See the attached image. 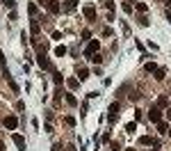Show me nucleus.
<instances>
[{"label": "nucleus", "mask_w": 171, "mask_h": 151, "mask_svg": "<svg viewBox=\"0 0 171 151\" xmlns=\"http://www.w3.org/2000/svg\"><path fill=\"white\" fill-rule=\"evenodd\" d=\"M39 2L44 5V7L48 9L50 14H60V9H62V7H60V2H57V0H39Z\"/></svg>", "instance_id": "nucleus-1"}, {"label": "nucleus", "mask_w": 171, "mask_h": 151, "mask_svg": "<svg viewBox=\"0 0 171 151\" xmlns=\"http://www.w3.org/2000/svg\"><path fill=\"white\" fill-rule=\"evenodd\" d=\"M98 46H101V44H98V39H91V41L87 44V48H85V57H94V55L98 53Z\"/></svg>", "instance_id": "nucleus-2"}, {"label": "nucleus", "mask_w": 171, "mask_h": 151, "mask_svg": "<svg viewBox=\"0 0 171 151\" xmlns=\"http://www.w3.org/2000/svg\"><path fill=\"white\" fill-rule=\"evenodd\" d=\"M148 119L153 121V124H157V121H162V112H160V108H157V106H153V108L148 110Z\"/></svg>", "instance_id": "nucleus-3"}, {"label": "nucleus", "mask_w": 171, "mask_h": 151, "mask_svg": "<svg viewBox=\"0 0 171 151\" xmlns=\"http://www.w3.org/2000/svg\"><path fill=\"white\" fill-rule=\"evenodd\" d=\"M37 62H39V67H41V69H48V71H55V67H52L50 62L46 60V55H44V53H39V55H37Z\"/></svg>", "instance_id": "nucleus-4"}, {"label": "nucleus", "mask_w": 171, "mask_h": 151, "mask_svg": "<svg viewBox=\"0 0 171 151\" xmlns=\"http://www.w3.org/2000/svg\"><path fill=\"white\" fill-rule=\"evenodd\" d=\"M119 110H121L119 103H112L110 106V124H114V121L119 119Z\"/></svg>", "instance_id": "nucleus-5"}, {"label": "nucleus", "mask_w": 171, "mask_h": 151, "mask_svg": "<svg viewBox=\"0 0 171 151\" xmlns=\"http://www.w3.org/2000/svg\"><path fill=\"white\" fill-rule=\"evenodd\" d=\"M16 126H19V119L14 117V114H9V117H5V128H9V131H14Z\"/></svg>", "instance_id": "nucleus-6"}, {"label": "nucleus", "mask_w": 171, "mask_h": 151, "mask_svg": "<svg viewBox=\"0 0 171 151\" xmlns=\"http://www.w3.org/2000/svg\"><path fill=\"white\" fill-rule=\"evenodd\" d=\"M11 140H14V144H16V147H19L21 151H25V137H23V135L14 133V135H11Z\"/></svg>", "instance_id": "nucleus-7"}, {"label": "nucleus", "mask_w": 171, "mask_h": 151, "mask_svg": "<svg viewBox=\"0 0 171 151\" xmlns=\"http://www.w3.org/2000/svg\"><path fill=\"white\" fill-rule=\"evenodd\" d=\"M82 14H85V16H87L89 21H96V9H94L91 5H87V7L82 9Z\"/></svg>", "instance_id": "nucleus-8"}, {"label": "nucleus", "mask_w": 171, "mask_h": 151, "mask_svg": "<svg viewBox=\"0 0 171 151\" xmlns=\"http://www.w3.org/2000/svg\"><path fill=\"white\" fill-rule=\"evenodd\" d=\"M139 142H141V144H148V147H160V144H157V140H153L151 135H144V137H139Z\"/></svg>", "instance_id": "nucleus-9"}, {"label": "nucleus", "mask_w": 171, "mask_h": 151, "mask_svg": "<svg viewBox=\"0 0 171 151\" xmlns=\"http://www.w3.org/2000/svg\"><path fill=\"white\" fill-rule=\"evenodd\" d=\"M89 78V71H87V69H78V80L82 83V80H87Z\"/></svg>", "instance_id": "nucleus-10"}, {"label": "nucleus", "mask_w": 171, "mask_h": 151, "mask_svg": "<svg viewBox=\"0 0 171 151\" xmlns=\"http://www.w3.org/2000/svg\"><path fill=\"white\" fill-rule=\"evenodd\" d=\"M66 85L71 87V89H78V85H80V80H78V78H69V80H66Z\"/></svg>", "instance_id": "nucleus-11"}, {"label": "nucleus", "mask_w": 171, "mask_h": 151, "mask_svg": "<svg viewBox=\"0 0 171 151\" xmlns=\"http://www.w3.org/2000/svg\"><path fill=\"white\" fill-rule=\"evenodd\" d=\"M169 106V96H160L157 98V108H167Z\"/></svg>", "instance_id": "nucleus-12"}, {"label": "nucleus", "mask_w": 171, "mask_h": 151, "mask_svg": "<svg viewBox=\"0 0 171 151\" xmlns=\"http://www.w3.org/2000/svg\"><path fill=\"white\" fill-rule=\"evenodd\" d=\"M75 5H78V0H66L64 9H66V11H73V9H75Z\"/></svg>", "instance_id": "nucleus-13"}, {"label": "nucleus", "mask_w": 171, "mask_h": 151, "mask_svg": "<svg viewBox=\"0 0 171 151\" xmlns=\"http://www.w3.org/2000/svg\"><path fill=\"white\" fill-rule=\"evenodd\" d=\"M135 9H137L139 14H146V9H148V5H146V2H137V5H135Z\"/></svg>", "instance_id": "nucleus-14"}, {"label": "nucleus", "mask_w": 171, "mask_h": 151, "mask_svg": "<svg viewBox=\"0 0 171 151\" xmlns=\"http://www.w3.org/2000/svg\"><path fill=\"white\" fill-rule=\"evenodd\" d=\"M55 55H57V57H64V55H66V46H57V48H55Z\"/></svg>", "instance_id": "nucleus-15"}, {"label": "nucleus", "mask_w": 171, "mask_h": 151, "mask_svg": "<svg viewBox=\"0 0 171 151\" xmlns=\"http://www.w3.org/2000/svg\"><path fill=\"white\" fill-rule=\"evenodd\" d=\"M157 131H160V133H167V131H169V124H167V121H157Z\"/></svg>", "instance_id": "nucleus-16"}, {"label": "nucleus", "mask_w": 171, "mask_h": 151, "mask_svg": "<svg viewBox=\"0 0 171 151\" xmlns=\"http://www.w3.org/2000/svg\"><path fill=\"white\" fill-rule=\"evenodd\" d=\"M66 103L69 106H78V98H75L73 94H66Z\"/></svg>", "instance_id": "nucleus-17"}, {"label": "nucleus", "mask_w": 171, "mask_h": 151, "mask_svg": "<svg viewBox=\"0 0 171 151\" xmlns=\"http://www.w3.org/2000/svg\"><path fill=\"white\" fill-rule=\"evenodd\" d=\"M52 80H55V85H62V73L60 71H52Z\"/></svg>", "instance_id": "nucleus-18"}, {"label": "nucleus", "mask_w": 171, "mask_h": 151, "mask_svg": "<svg viewBox=\"0 0 171 151\" xmlns=\"http://www.w3.org/2000/svg\"><path fill=\"white\" fill-rule=\"evenodd\" d=\"M30 28H32V32L37 34V32H39V21H37V19H32V23H30Z\"/></svg>", "instance_id": "nucleus-19"}, {"label": "nucleus", "mask_w": 171, "mask_h": 151, "mask_svg": "<svg viewBox=\"0 0 171 151\" xmlns=\"http://www.w3.org/2000/svg\"><path fill=\"white\" fill-rule=\"evenodd\" d=\"M144 69H146V71H148V73H155V71H157V67L153 64V62H148V64H146Z\"/></svg>", "instance_id": "nucleus-20"}, {"label": "nucleus", "mask_w": 171, "mask_h": 151, "mask_svg": "<svg viewBox=\"0 0 171 151\" xmlns=\"http://www.w3.org/2000/svg\"><path fill=\"white\" fill-rule=\"evenodd\" d=\"M155 80H164V69H157L155 71Z\"/></svg>", "instance_id": "nucleus-21"}, {"label": "nucleus", "mask_w": 171, "mask_h": 151, "mask_svg": "<svg viewBox=\"0 0 171 151\" xmlns=\"http://www.w3.org/2000/svg\"><path fill=\"white\" fill-rule=\"evenodd\" d=\"M64 124L66 126H75V117H64Z\"/></svg>", "instance_id": "nucleus-22"}, {"label": "nucleus", "mask_w": 171, "mask_h": 151, "mask_svg": "<svg viewBox=\"0 0 171 151\" xmlns=\"http://www.w3.org/2000/svg\"><path fill=\"white\" fill-rule=\"evenodd\" d=\"M2 5H5V7H7V9H14V0H2Z\"/></svg>", "instance_id": "nucleus-23"}, {"label": "nucleus", "mask_w": 171, "mask_h": 151, "mask_svg": "<svg viewBox=\"0 0 171 151\" xmlns=\"http://www.w3.org/2000/svg\"><path fill=\"white\" fill-rule=\"evenodd\" d=\"M137 21H139V25H144V28H146V25H148V19H146V16H144V14H141V16H139V19H137Z\"/></svg>", "instance_id": "nucleus-24"}, {"label": "nucleus", "mask_w": 171, "mask_h": 151, "mask_svg": "<svg viewBox=\"0 0 171 151\" xmlns=\"http://www.w3.org/2000/svg\"><path fill=\"white\" fill-rule=\"evenodd\" d=\"M27 11H30V16H34V14H37V5H27Z\"/></svg>", "instance_id": "nucleus-25"}, {"label": "nucleus", "mask_w": 171, "mask_h": 151, "mask_svg": "<svg viewBox=\"0 0 171 151\" xmlns=\"http://www.w3.org/2000/svg\"><path fill=\"white\" fill-rule=\"evenodd\" d=\"M135 128H137V124H135V121H130V124L126 126V131H128V133H135Z\"/></svg>", "instance_id": "nucleus-26"}, {"label": "nucleus", "mask_w": 171, "mask_h": 151, "mask_svg": "<svg viewBox=\"0 0 171 151\" xmlns=\"http://www.w3.org/2000/svg\"><path fill=\"white\" fill-rule=\"evenodd\" d=\"M123 11H126V14H130V11H132V5H130V2H123Z\"/></svg>", "instance_id": "nucleus-27"}, {"label": "nucleus", "mask_w": 171, "mask_h": 151, "mask_svg": "<svg viewBox=\"0 0 171 151\" xmlns=\"http://www.w3.org/2000/svg\"><path fill=\"white\" fill-rule=\"evenodd\" d=\"M105 7H107L110 11H114V2H112V0H105Z\"/></svg>", "instance_id": "nucleus-28"}, {"label": "nucleus", "mask_w": 171, "mask_h": 151, "mask_svg": "<svg viewBox=\"0 0 171 151\" xmlns=\"http://www.w3.org/2000/svg\"><path fill=\"white\" fill-rule=\"evenodd\" d=\"M0 64L5 67V55H2V50H0Z\"/></svg>", "instance_id": "nucleus-29"}, {"label": "nucleus", "mask_w": 171, "mask_h": 151, "mask_svg": "<svg viewBox=\"0 0 171 151\" xmlns=\"http://www.w3.org/2000/svg\"><path fill=\"white\" fill-rule=\"evenodd\" d=\"M167 19H169V23H171V11H167Z\"/></svg>", "instance_id": "nucleus-30"}, {"label": "nucleus", "mask_w": 171, "mask_h": 151, "mask_svg": "<svg viewBox=\"0 0 171 151\" xmlns=\"http://www.w3.org/2000/svg\"><path fill=\"white\" fill-rule=\"evenodd\" d=\"M167 117H169V121H171V110H169V112H167Z\"/></svg>", "instance_id": "nucleus-31"}, {"label": "nucleus", "mask_w": 171, "mask_h": 151, "mask_svg": "<svg viewBox=\"0 0 171 151\" xmlns=\"http://www.w3.org/2000/svg\"><path fill=\"white\" fill-rule=\"evenodd\" d=\"M151 151H160V149H157V147H155V149H151Z\"/></svg>", "instance_id": "nucleus-32"}, {"label": "nucleus", "mask_w": 171, "mask_h": 151, "mask_svg": "<svg viewBox=\"0 0 171 151\" xmlns=\"http://www.w3.org/2000/svg\"><path fill=\"white\" fill-rule=\"evenodd\" d=\"M169 135H171V131H169Z\"/></svg>", "instance_id": "nucleus-33"}]
</instances>
